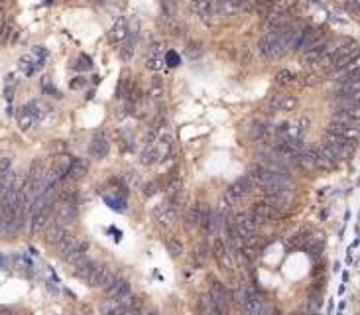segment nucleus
Segmentation results:
<instances>
[{
	"instance_id": "nucleus-50",
	"label": "nucleus",
	"mask_w": 360,
	"mask_h": 315,
	"mask_svg": "<svg viewBox=\"0 0 360 315\" xmlns=\"http://www.w3.org/2000/svg\"><path fill=\"white\" fill-rule=\"evenodd\" d=\"M144 315H157V313H156V311H146Z\"/></svg>"
},
{
	"instance_id": "nucleus-49",
	"label": "nucleus",
	"mask_w": 360,
	"mask_h": 315,
	"mask_svg": "<svg viewBox=\"0 0 360 315\" xmlns=\"http://www.w3.org/2000/svg\"><path fill=\"white\" fill-rule=\"evenodd\" d=\"M103 2H108V4H118L120 0H103Z\"/></svg>"
},
{
	"instance_id": "nucleus-14",
	"label": "nucleus",
	"mask_w": 360,
	"mask_h": 315,
	"mask_svg": "<svg viewBox=\"0 0 360 315\" xmlns=\"http://www.w3.org/2000/svg\"><path fill=\"white\" fill-rule=\"evenodd\" d=\"M252 187H254V181L248 177V175H242L240 179H236L232 186L228 187L227 191L232 195L234 199H238V197H242V195H246V193H250L252 191Z\"/></svg>"
},
{
	"instance_id": "nucleus-20",
	"label": "nucleus",
	"mask_w": 360,
	"mask_h": 315,
	"mask_svg": "<svg viewBox=\"0 0 360 315\" xmlns=\"http://www.w3.org/2000/svg\"><path fill=\"white\" fill-rule=\"evenodd\" d=\"M213 254H215L216 262L223 266V268H230V252H228V248L225 246V243L223 240H218L216 238L215 245H213Z\"/></svg>"
},
{
	"instance_id": "nucleus-37",
	"label": "nucleus",
	"mask_w": 360,
	"mask_h": 315,
	"mask_svg": "<svg viewBox=\"0 0 360 315\" xmlns=\"http://www.w3.org/2000/svg\"><path fill=\"white\" fill-rule=\"evenodd\" d=\"M193 256H195V262L197 264H203L205 260L209 258V248H207V245H197L195 246V252H193Z\"/></svg>"
},
{
	"instance_id": "nucleus-31",
	"label": "nucleus",
	"mask_w": 360,
	"mask_h": 315,
	"mask_svg": "<svg viewBox=\"0 0 360 315\" xmlns=\"http://www.w3.org/2000/svg\"><path fill=\"white\" fill-rule=\"evenodd\" d=\"M120 311H122V307H120L118 300H112V298L103 300V304H101V313L103 315H118Z\"/></svg>"
},
{
	"instance_id": "nucleus-28",
	"label": "nucleus",
	"mask_w": 360,
	"mask_h": 315,
	"mask_svg": "<svg viewBox=\"0 0 360 315\" xmlns=\"http://www.w3.org/2000/svg\"><path fill=\"white\" fill-rule=\"evenodd\" d=\"M303 248L307 250V254L311 258H319L321 252H323V238H319V236H309V240L305 243Z\"/></svg>"
},
{
	"instance_id": "nucleus-15",
	"label": "nucleus",
	"mask_w": 360,
	"mask_h": 315,
	"mask_svg": "<svg viewBox=\"0 0 360 315\" xmlns=\"http://www.w3.org/2000/svg\"><path fill=\"white\" fill-rule=\"evenodd\" d=\"M128 292H130V284L124 278H114L107 286V298H112V300H118V298H122L124 293Z\"/></svg>"
},
{
	"instance_id": "nucleus-43",
	"label": "nucleus",
	"mask_w": 360,
	"mask_h": 315,
	"mask_svg": "<svg viewBox=\"0 0 360 315\" xmlns=\"http://www.w3.org/2000/svg\"><path fill=\"white\" fill-rule=\"evenodd\" d=\"M358 2L360 0H343V6L350 12H356L358 10Z\"/></svg>"
},
{
	"instance_id": "nucleus-24",
	"label": "nucleus",
	"mask_w": 360,
	"mask_h": 315,
	"mask_svg": "<svg viewBox=\"0 0 360 315\" xmlns=\"http://www.w3.org/2000/svg\"><path fill=\"white\" fill-rule=\"evenodd\" d=\"M77 246H79V240H75L73 236L67 234V236L61 240V243H57V254H59L61 258H65V260H67V258L75 252V248H77Z\"/></svg>"
},
{
	"instance_id": "nucleus-23",
	"label": "nucleus",
	"mask_w": 360,
	"mask_h": 315,
	"mask_svg": "<svg viewBox=\"0 0 360 315\" xmlns=\"http://www.w3.org/2000/svg\"><path fill=\"white\" fill-rule=\"evenodd\" d=\"M203 211H205L203 203H195V205H191V207L187 209V213H185V225H187V227H197V225L201 223Z\"/></svg>"
},
{
	"instance_id": "nucleus-2",
	"label": "nucleus",
	"mask_w": 360,
	"mask_h": 315,
	"mask_svg": "<svg viewBox=\"0 0 360 315\" xmlns=\"http://www.w3.org/2000/svg\"><path fill=\"white\" fill-rule=\"evenodd\" d=\"M240 305L244 307V311L248 315H264V298H262V293L256 292L254 288H246L244 290V295H242V302Z\"/></svg>"
},
{
	"instance_id": "nucleus-46",
	"label": "nucleus",
	"mask_w": 360,
	"mask_h": 315,
	"mask_svg": "<svg viewBox=\"0 0 360 315\" xmlns=\"http://www.w3.org/2000/svg\"><path fill=\"white\" fill-rule=\"evenodd\" d=\"M122 117H128V108H126V106H118V108H116V118H122Z\"/></svg>"
},
{
	"instance_id": "nucleus-34",
	"label": "nucleus",
	"mask_w": 360,
	"mask_h": 315,
	"mask_svg": "<svg viewBox=\"0 0 360 315\" xmlns=\"http://www.w3.org/2000/svg\"><path fill=\"white\" fill-rule=\"evenodd\" d=\"M234 201H236V199L232 197V195H230V193H228V191H227V193L223 195V199L218 201V207H216V213H218L221 217H227V215H228V211H230V207L234 205Z\"/></svg>"
},
{
	"instance_id": "nucleus-11",
	"label": "nucleus",
	"mask_w": 360,
	"mask_h": 315,
	"mask_svg": "<svg viewBox=\"0 0 360 315\" xmlns=\"http://www.w3.org/2000/svg\"><path fill=\"white\" fill-rule=\"evenodd\" d=\"M297 105V101H295V97H291V95H274L272 97V101H270V110L272 113H289V110H293Z\"/></svg>"
},
{
	"instance_id": "nucleus-17",
	"label": "nucleus",
	"mask_w": 360,
	"mask_h": 315,
	"mask_svg": "<svg viewBox=\"0 0 360 315\" xmlns=\"http://www.w3.org/2000/svg\"><path fill=\"white\" fill-rule=\"evenodd\" d=\"M69 165H71V160H69L67 156H57V158L53 160V163H51V168H49L48 172L53 175L57 181H59L61 177H65V175H67Z\"/></svg>"
},
{
	"instance_id": "nucleus-33",
	"label": "nucleus",
	"mask_w": 360,
	"mask_h": 315,
	"mask_svg": "<svg viewBox=\"0 0 360 315\" xmlns=\"http://www.w3.org/2000/svg\"><path fill=\"white\" fill-rule=\"evenodd\" d=\"M299 77H295L293 73L289 69H282L276 73V83L277 85H282V87H288V85H295Z\"/></svg>"
},
{
	"instance_id": "nucleus-9",
	"label": "nucleus",
	"mask_w": 360,
	"mask_h": 315,
	"mask_svg": "<svg viewBox=\"0 0 360 315\" xmlns=\"http://www.w3.org/2000/svg\"><path fill=\"white\" fill-rule=\"evenodd\" d=\"M108 150H110V142H108L107 136H105L103 132L95 134L91 144H89V154H91L95 160H103V158L108 156Z\"/></svg>"
},
{
	"instance_id": "nucleus-40",
	"label": "nucleus",
	"mask_w": 360,
	"mask_h": 315,
	"mask_svg": "<svg viewBox=\"0 0 360 315\" xmlns=\"http://www.w3.org/2000/svg\"><path fill=\"white\" fill-rule=\"evenodd\" d=\"M309 236H311V234L307 233V231L299 233L297 236H295V238H293V246H305V243L309 240Z\"/></svg>"
},
{
	"instance_id": "nucleus-42",
	"label": "nucleus",
	"mask_w": 360,
	"mask_h": 315,
	"mask_svg": "<svg viewBox=\"0 0 360 315\" xmlns=\"http://www.w3.org/2000/svg\"><path fill=\"white\" fill-rule=\"evenodd\" d=\"M166 16L169 18L175 16V0H166Z\"/></svg>"
},
{
	"instance_id": "nucleus-25",
	"label": "nucleus",
	"mask_w": 360,
	"mask_h": 315,
	"mask_svg": "<svg viewBox=\"0 0 360 315\" xmlns=\"http://www.w3.org/2000/svg\"><path fill=\"white\" fill-rule=\"evenodd\" d=\"M120 59H124V61H128V59H132L134 55V46H136V38H134V32L128 30V35H126V40L120 44Z\"/></svg>"
},
{
	"instance_id": "nucleus-35",
	"label": "nucleus",
	"mask_w": 360,
	"mask_h": 315,
	"mask_svg": "<svg viewBox=\"0 0 360 315\" xmlns=\"http://www.w3.org/2000/svg\"><path fill=\"white\" fill-rule=\"evenodd\" d=\"M203 44L201 42H189L187 47H185V53H187V58L189 59H199L203 55Z\"/></svg>"
},
{
	"instance_id": "nucleus-21",
	"label": "nucleus",
	"mask_w": 360,
	"mask_h": 315,
	"mask_svg": "<svg viewBox=\"0 0 360 315\" xmlns=\"http://www.w3.org/2000/svg\"><path fill=\"white\" fill-rule=\"evenodd\" d=\"M193 6H195V10H197V16H199V18H201L205 24H213V22H215V14H213L211 0H201V2H195Z\"/></svg>"
},
{
	"instance_id": "nucleus-19",
	"label": "nucleus",
	"mask_w": 360,
	"mask_h": 315,
	"mask_svg": "<svg viewBox=\"0 0 360 315\" xmlns=\"http://www.w3.org/2000/svg\"><path fill=\"white\" fill-rule=\"evenodd\" d=\"M148 69L159 71L164 65V58H162V44H154L148 51V61H146Z\"/></svg>"
},
{
	"instance_id": "nucleus-7",
	"label": "nucleus",
	"mask_w": 360,
	"mask_h": 315,
	"mask_svg": "<svg viewBox=\"0 0 360 315\" xmlns=\"http://www.w3.org/2000/svg\"><path fill=\"white\" fill-rule=\"evenodd\" d=\"M154 215H156V221L164 227V229H171L175 221H177V213H175V207L169 205V203H159L156 209H154Z\"/></svg>"
},
{
	"instance_id": "nucleus-38",
	"label": "nucleus",
	"mask_w": 360,
	"mask_h": 315,
	"mask_svg": "<svg viewBox=\"0 0 360 315\" xmlns=\"http://www.w3.org/2000/svg\"><path fill=\"white\" fill-rule=\"evenodd\" d=\"M166 246H168V252L173 258L181 256V252H183V246H181L179 240H175V238H169L168 243H166Z\"/></svg>"
},
{
	"instance_id": "nucleus-41",
	"label": "nucleus",
	"mask_w": 360,
	"mask_h": 315,
	"mask_svg": "<svg viewBox=\"0 0 360 315\" xmlns=\"http://www.w3.org/2000/svg\"><path fill=\"white\" fill-rule=\"evenodd\" d=\"M12 168V158H0V175H4Z\"/></svg>"
},
{
	"instance_id": "nucleus-44",
	"label": "nucleus",
	"mask_w": 360,
	"mask_h": 315,
	"mask_svg": "<svg viewBox=\"0 0 360 315\" xmlns=\"http://www.w3.org/2000/svg\"><path fill=\"white\" fill-rule=\"evenodd\" d=\"M118 315H144V313H142V309L136 305V307H130V309H122Z\"/></svg>"
},
{
	"instance_id": "nucleus-8",
	"label": "nucleus",
	"mask_w": 360,
	"mask_h": 315,
	"mask_svg": "<svg viewBox=\"0 0 360 315\" xmlns=\"http://www.w3.org/2000/svg\"><path fill=\"white\" fill-rule=\"evenodd\" d=\"M327 132L341 136V138H347V140H358V128L354 126V122H336V120H333Z\"/></svg>"
},
{
	"instance_id": "nucleus-6",
	"label": "nucleus",
	"mask_w": 360,
	"mask_h": 315,
	"mask_svg": "<svg viewBox=\"0 0 360 315\" xmlns=\"http://www.w3.org/2000/svg\"><path fill=\"white\" fill-rule=\"evenodd\" d=\"M234 229H236V233H238L240 236H242V240H244V238L256 234L258 223L254 221V217L250 213H238L236 219H234Z\"/></svg>"
},
{
	"instance_id": "nucleus-51",
	"label": "nucleus",
	"mask_w": 360,
	"mask_h": 315,
	"mask_svg": "<svg viewBox=\"0 0 360 315\" xmlns=\"http://www.w3.org/2000/svg\"><path fill=\"white\" fill-rule=\"evenodd\" d=\"M191 2H193V4H195V2H201V0H191Z\"/></svg>"
},
{
	"instance_id": "nucleus-39",
	"label": "nucleus",
	"mask_w": 360,
	"mask_h": 315,
	"mask_svg": "<svg viewBox=\"0 0 360 315\" xmlns=\"http://www.w3.org/2000/svg\"><path fill=\"white\" fill-rule=\"evenodd\" d=\"M166 63H168L169 67H177L179 65V55L175 51H168L166 53Z\"/></svg>"
},
{
	"instance_id": "nucleus-18",
	"label": "nucleus",
	"mask_w": 360,
	"mask_h": 315,
	"mask_svg": "<svg viewBox=\"0 0 360 315\" xmlns=\"http://www.w3.org/2000/svg\"><path fill=\"white\" fill-rule=\"evenodd\" d=\"M87 172H89V162L83 160V158H77V160H71L67 175L71 177L73 181H77V179H83L85 175H87Z\"/></svg>"
},
{
	"instance_id": "nucleus-27",
	"label": "nucleus",
	"mask_w": 360,
	"mask_h": 315,
	"mask_svg": "<svg viewBox=\"0 0 360 315\" xmlns=\"http://www.w3.org/2000/svg\"><path fill=\"white\" fill-rule=\"evenodd\" d=\"M73 266H75V276H77V278H83V280H87V278H89V274H91V270H93V266H95V262L85 256V258H81L79 262H75Z\"/></svg>"
},
{
	"instance_id": "nucleus-32",
	"label": "nucleus",
	"mask_w": 360,
	"mask_h": 315,
	"mask_svg": "<svg viewBox=\"0 0 360 315\" xmlns=\"http://www.w3.org/2000/svg\"><path fill=\"white\" fill-rule=\"evenodd\" d=\"M159 158V148H157L156 144H150L148 148H146L144 152L140 154V162L146 163V165H150V163H154Z\"/></svg>"
},
{
	"instance_id": "nucleus-12",
	"label": "nucleus",
	"mask_w": 360,
	"mask_h": 315,
	"mask_svg": "<svg viewBox=\"0 0 360 315\" xmlns=\"http://www.w3.org/2000/svg\"><path fill=\"white\" fill-rule=\"evenodd\" d=\"M75 217H77V203H71V201H61V205L57 207L55 211V221L61 223V225H69V223L75 221Z\"/></svg>"
},
{
	"instance_id": "nucleus-26",
	"label": "nucleus",
	"mask_w": 360,
	"mask_h": 315,
	"mask_svg": "<svg viewBox=\"0 0 360 315\" xmlns=\"http://www.w3.org/2000/svg\"><path fill=\"white\" fill-rule=\"evenodd\" d=\"M250 134H252V138L264 140L266 136H270V134H272V128H270V124L264 122V120H254L252 126H250Z\"/></svg>"
},
{
	"instance_id": "nucleus-30",
	"label": "nucleus",
	"mask_w": 360,
	"mask_h": 315,
	"mask_svg": "<svg viewBox=\"0 0 360 315\" xmlns=\"http://www.w3.org/2000/svg\"><path fill=\"white\" fill-rule=\"evenodd\" d=\"M130 89H132V79H130V73H128V71H124V73H122V77H120V81H118V87H116V95H118L120 99H126L128 93H130Z\"/></svg>"
},
{
	"instance_id": "nucleus-47",
	"label": "nucleus",
	"mask_w": 360,
	"mask_h": 315,
	"mask_svg": "<svg viewBox=\"0 0 360 315\" xmlns=\"http://www.w3.org/2000/svg\"><path fill=\"white\" fill-rule=\"evenodd\" d=\"M157 189H156V186H154V183H148V186H146V195H154V193H156Z\"/></svg>"
},
{
	"instance_id": "nucleus-36",
	"label": "nucleus",
	"mask_w": 360,
	"mask_h": 315,
	"mask_svg": "<svg viewBox=\"0 0 360 315\" xmlns=\"http://www.w3.org/2000/svg\"><path fill=\"white\" fill-rule=\"evenodd\" d=\"M34 120H36V118L30 115V110H28L26 106L22 108V110H20V113H18V122H20V128H22V130L30 128V126L34 124Z\"/></svg>"
},
{
	"instance_id": "nucleus-13",
	"label": "nucleus",
	"mask_w": 360,
	"mask_h": 315,
	"mask_svg": "<svg viewBox=\"0 0 360 315\" xmlns=\"http://www.w3.org/2000/svg\"><path fill=\"white\" fill-rule=\"evenodd\" d=\"M254 217V221L258 223H266V221H274V219H277L279 217V211H276L274 207H270L268 203H256L254 205V209H252V213H250Z\"/></svg>"
},
{
	"instance_id": "nucleus-5",
	"label": "nucleus",
	"mask_w": 360,
	"mask_h": 315,
	"mask_svg": "<svg viewBox=\"0 0 360 315\" xmlns=\"http://www.w3.org/2000/svg\"><path fill=\"white\" fill-rule=\"evenodd\" d=\"M116 276L114 274H110V270H108L107 264H95L93 270H91V274H89V286H93V288H101V286H108L110 282L114 280Z\"/></svg>"
},
{
	"instance_id": "nucleus-3",
	"label": "nucleus",
	"mask_w": 360,
	"mask_h": 315,
	"mask_svg": "<svg viewBox=\"0 0 360 315\" xmlns=\"http://www.w3.org/2000/svg\"><path fill=\"white\" fill-rule=\"evenodd\" d=\"M358 55V46H356V42H348L347 46H341L335 49V53H333V67L335 69H341V67H345L350 59H354Z\"/></svg>"
},
{
	"instance_id": "nucleus-48",
	"label": "nucleus",
	"mask_w": 360,
	"mask_h": 315,
	"mask_svg": "<svg viewBox=\"0 0 360 315\" xmlns=\"http://www.w3.org/2000/svg\"><path fill=\"white\" fill-rule=\"evenodd\" d=\"M0 315H14L10 309H6V307H0Z\"/></svg>"
},
{
	"instance_id": "nucleus-4",
	"label": "nucleus",
	"mask_w": 360,
	"mask_h": 315,
	"mask_svg": "<svg viewBox=\"0 0 360 315\" xmlns=\"http://www.w3.org/2000/svg\"><path fill=\"white\" fill-rule=\"evenodd\" d=\"M211 300L215 302V305L218 307V311L225 315L230 309V305H232V298H230V293L227 292V288L221 284V282H213V286H211Z\"/></svg>"
},
{
	"instance_id": "nucleus-1",
	"label": "nucleus",
	"mask_w": 360,
	"mask_h": 315,
	"mask_svg": "<svg viewBox=\"0 0 360 315\" xmlns=\"http://www.w3.org/2000/svg\"><path fill=\"white\" fill-rule=\"evenodd\" d=\"M325 28H301V35L297 47L301 51H311V49H319L321 46H325Z\"/></svg>"
},
{
	"instance_id": "nucleus-29",
	"label": "nucleus",
	"mask_w": 360,
	"mask_h": 315,
	"mask_svg": "<svg viewBox=\"0 0 360 315\" xmlns=\"http://www.w3.org/2000/svg\"><path fill=\"white\" fill-rule=\"evenodd\" d=\"M199 309H201L203 315H223L215 305V302L211 300V295H201L199 298Z\"/></svg>"
},
{
	"instance_id": "nucleus-22",
	"label": "nucleus",
	"mask_w": 360,
	"mask_h": 315,
	"mask_svg": "<svg viewBox=\"0 0 360 315\" xmlns=\"http://www.w3.org/2000/svg\"><path fill=\"white\" fill-rule=\"evenodd\" d=\"M270 207H274L276 211H282L288 207L289 203V191H282V193H272V195H266V201Z\"/></svg>"
},
{
	"instance_id": "nucleus-10",
	"label": "nucleus",
	"mask_w": 360,
	"mask_h": 315,
	"mask_svg": "<svg viewBox=\"0 0 360 315\" xmlns=\"http://www.w3.org/2000/svg\"><path fill=\"white\" fill-rule=\"evenodd\" d=\"M67 234H69V233H67V227L53 219V221L46 227V231H44V240L49 243V245H57V243H61V240H63Z\"/></svg>"
},
{
	"instance_id": "nucleus-45",
	"label": "nucleus",
	"mask_w": 360,
	"mask_h": 315,
	"mask_svg": "<svg viewBox=\"0 0 360 315\" xmlns=\"http://www.w3.org/2000/svg\"><path fill=\"white\" fill-rule=\"evenodd\" d=\"M85 85V77H75L71 81V89H83Z\"/></svg>"
},
{
	"instance_id": "nucleus-16",
	"label": "nucleus",
	"mask_w": 360,
	"mask_h": 315,
	"mask_svg": "<svg viewBox=\"0 0 360 315\" xmlns=\"http://www.w3.org/2000/svg\"><path fill=\"white\" fill-rule=\"evenodd\" d=\"M126 35H128V24L124 18H120L118 22L108 30V42L110 44H122L126 40Z\"/></svg>"
}]
</instances>
